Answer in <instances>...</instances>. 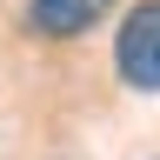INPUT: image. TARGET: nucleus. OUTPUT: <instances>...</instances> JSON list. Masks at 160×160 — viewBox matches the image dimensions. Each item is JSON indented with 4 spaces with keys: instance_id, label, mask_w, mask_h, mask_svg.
I'll return each mask as SVG.
<instances>
[{
    "instance_id": "1",
    "label": "nucleus",
    "mask_w": 160,
    "mask_h": 160,
    "mask_svg": "<svg viewBox=\"0 0 160 160\" xmlns=\"http://www.w3.org/2000/svg\"><path fill=\"white\" fill-rule=\"evenodd\" d=\"M113 73L133 93H160V0L127 7V20L113 27Z\"/></svg>"
},
{
    "instance_id": "2",
    "label": "nucleus",
    "mask_w": 160,
    "mask_h": 160,
    "mask_svg": "<svg viewBox=\"0 0 160 160\" xmlns=\"http://www.w3.org/2000/svg\"><path fill=\"white\" fill-rule=\"evenodd\" d=\"M113 0H27V27L40 40H80L107 20Z\"/></svg>"
}]
</instances>
